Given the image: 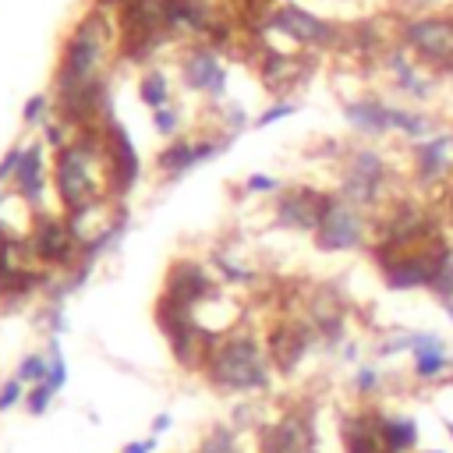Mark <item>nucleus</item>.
Wrapping results in <instances>:
<instances>
[{
    "label": "nucleus",
    "mask_w": 453,
    "mask_h": 453,
    "mask_svg": "<svg viewBox=\"0 0 453 453\" xmlns=\"http://www.w3.org/2000/svg\"><path fill=\"white\" fill-rule=\"evenodd\" d=\"M329 202V191L311 184H283L273 195V223L294 234H315L322 209Z\"/></svg>",
    "instance_id": "13"
},
{
    "label": "nucleus",
    "mask_w": 453,
    "mask_h": 453,
    "mask_svg": "<svg viewBox=\"0 0 453 453\" xmlns=\"http://www.w3.org/2000/svg\"><path fill=\"white\" fill-rule=\"evenodd\" d=\"M152 131L159 134V138H177L180 134V106L177 103H166V106H159V110H152Z\"/></svg>",
    "instance_id": "27"
},
{
    "label": "nucleus",
    "mask_w": 453,
    "mask_h": 453,
    "mask_svg": "<svg viewBox=\"0 0 453 453\" xmlns=\"http://www.w3.org/2000/svg\"><path fill=\"white\" fill-rule=\"evenodd\" d=\"M446 241V237H442ZM442 241L432 244H414V248H389V244H372L368 255L375 262V273L382 280V287L396 290V294H411V290H428L432 283V269H435V251Z\"/></svg>",
    "instance_id": "7"
},
{
    "label": "nucleus",
    "mask_w": 453,
    "mask_h": 453,
    "mask_svg": "<svg viewBox=\"0 0 453 453\" xmlns=\"http://www.w3.org/2000/svg\"><path fill=\"white\" fill-rule=\"evenodd\" d=\"M103 149H106V180H110V198L113 202H124L138 177H142V156L131 142V134L124 131L120 120H106L103 124Z\"/></svg>",
    "instance_id": "12"
},
{
    "label": "nucleus",
    "mask_w": 453,
    "mask_h": 453,
    "mask_svg": "<svg viewBox=\"0 0 453 453\" xmlns=\"http://www.w3.org/2000/svg\"><path fill=\"white\" fill-rule=\"evenodd\" d=\"M439 308H442V315H446V319H449V326H453V301H446V304H439Z\"/></svg>",
    "instance_id": "36"
},
{
    "label": "nucleus",
    "mask_w": 453,
    "mask_h": 453,
    "mask_svg": "<svg viewBox=\"0 0 453 453\" xmlns=\"http://www.w3.org/2000/svg\"><path fill=\"white\" fill-rule=\"evenodd\" d=\"M340 177H336V195L354 202L365 212H382L396 198V163L372 142L350 145L340 152Z\"/></svg>",
    "instance_id": "3"
},
{
    "label": "nucleus",
    "mask_w": 453,
    "mask_h": 453,
    "mask_svg": "<svg viewBox=\"0 0 453 453\" xmlns=\"http://www.w3.org/2000/svg\"><path fill=\"white\" fill-rule=\"evenodd\" d=\"M202 372L223 393H262L273 386L276 368L265 350V340L237 326L209 343L202 357Z\"/></svg>",
    "instance_id": "2"
},
{
    "label": "nucleus",
    "mask_w": 453,
    "mask_h": 453,
    "mask_svg": "<svg viewBox=\"0 0 453 453\" xmlns=\"http://www.w3.org/2000/svg\"><path fill=\"white\" fill-rule=\"evenodd\" d=\"M170 425H173V418H170L166 411H163V414H156V418H152V435H159V432H166Z\"/></svg>",
    "instance_id": "35"
},
{
    "label": "nucleus",
    "mask_w": 453,
    "mask_h": 453,
    "mask_svg": "<svg viewBox=\"0 0 453 453\" xmlns=\"http://www.w3.org/2000/svg\"><path fill=\"white\" fill-rule=\"evenodd\" d=\"M297 110H301V103H297V99H290V96H287V99H276V103H269V106L251 120V127H255V131H262V127H269V124H276V120L294 117Z\"/></svg>",
    "instance_id": "28"
},
{
    "label": "nucleus",
    "mask_w": 453,
    "mask_h": 453,
    "mask_svg": "<svg viewBox=\"0 0 453 453\" xmlns=\"http://www.w3.org/2000/svg\"><path fill=\"white\" fill-rule=\"evenodd\" d=\"M407 173L418 191L449 188L453 180V131L435 127L428 138L407 145Z\"/></svg>",
    "instance_id": "9"
},
{
    "label": "nucleus",
    "mask_w": 453,
    "mask_h": 453,
    "mask_svg": "<svg viewBox=\"0 0 453 453\" xmlns=\"http://www.w3.org/2000/svg\"><path fill=\"white\" fill-rule=\"evenodd\" d=\"M212 273L223 280V283H230V287H251L255 283V269L251 265H244V262H237L230 251H223V248H216L212 251Z\"/></svg>",
    "instance_id": "24"
},
{
    "label": "nucleus",
    "mask_w": 453,
    "mask_h": 453,
    "mask_svg": "<svg viewBox=\"0 0 453 453\" xmlns=\"http://www.w3.org/2000/svg\"><path fill=\"white\" fill-rule=\"evenodd\" d=\"M449 382H453V375H449Z\"/></svg>",
    "instance_id": "41"
},
{
    "label": "nucleus",
    "mask_w": 453,
    "mask_h": 453,
    "mask_svg": "<svg viewBox=\"0 0 453 453\" xmlns=\"http://www.w3.org/2000/svg\"><path fill=\"white\" fill-rule=\"evenodd\" d=\"M7 198H11V191H7L4 184H0V209H4V202H7Z\"/></svg>",
    "instance_id": "39"
},
{
    "label": "nucleus",
    "mask_w": 453,
    "mask_h": 453,
    "mask_svg": "<svg viewBox=\"0 0 453 453\" xmlns=\"http://www.w3.org/2000/svg\"><path fill=\"white\" fill-rule=\"evenodd\" d=\"M230 142H234V138H230V134H219V131L177 134V138H170V142L156 152V170H159V177L177 180V177H184L188 170L205 166L209 159H216L219 152H226Z\"/></svg>",
    "instance_id": "11"
},
{
    "label": "nucleus",
    "mask_w": 453,
    "mask_h": 453,
    "mask_svg": "<svg viewBox=\"0 0 453 453\" xmlns=\"http://www.w3.org/2000/svg\"><path fill=\"white\" fill-rule=\"evenodd\" d=\"M393 39L435 78L453 74V11H414L393 28Z\"/></svg>",
    "instance_id": "5"
},
{
    "label": "nucleus",
    "mask_w": 453,
    "mask_h": 453,
    "mask_svg": "<svg viewBox=\"0 0 453 453\" xmlns=\"http://www.w3.org/2000/svg\"><path fill=\"white\" fill-rule=\"evenodd\" d=\"M53 96L50 92H35L32 99H25V110H21V124L25 127H46L53 120Z\"/></svg>",
    "instance_id": "25"
},
{
    "label": "nucleus",
    "mask_w": 453,
    "mask_h": 453,
    "mask_svg": "<svg viewBox=\"0 0 453 453\" xmlns=\"http://www.w3.org/2000/svg\"><path fill=\"white\" fill-rule=\"evenodd\" d=\"M428 294H432L439 304L453 301V241H449V237H446V241L439 244V251H435V269H432Z\"/></svg>",
    "instance_id": "22"
},
{
    "label": "nucleus",
    "mask_w": 453,
    "mask_h": 453,
    "mask_svg": "<svg viewBox=\"0 0 453 453\" xmlns=\"http://www.w3.org/2000/svg\"><path fill=\"white\" fill-rule=\"evenodd\" d=\"M379 435L386 453H414L421 442L418 418L403 411H386V407H379Z\"/></svg>",
    "instance_id": "19"
},
{
    "label": "nucleus",
    "mask_w": 453,
    "mask_h": 453,
    "mask_svg": "<svg viewBox=\"0 0 453 453\" xmlns=\"http://www.w3.org/2000/svg\"><path fill=\"white\" fill-rule=\"evenodd\" d=\"M21 156H25V142H14L4 156H0V184H11L18 166H21Z\"/></svg>",
    "instance_id": "30"
},
{
    "label": "nucleus",
    "mask_w": 453,
    "mask_h": 453,
    "mask_svg": "<svg viewBox=\"0 0 453 453\" xmlns=\"http://www.w3.org/2000/svg\"><path fill=\"white\" fill-rule=\"evenodd\" d=\"M340 442L343 453H386L382 435H379V407H357L347 411L340 421Z\"/></svg>",
    "instance_id": "18"
},
{
    "label": "nucleus",
    "mask_w": 453,
    "mask_h": 453,
    "mask_svg": "<svg viewBox=\"0 0 453 453\" xmlns=\"http://www.w3.org/2000/svg\"><path fill=\"white\" fill-rule=\"evenodd\" d=\"M421 453H446V449H421Z\"/></svg>",
    "instance_id": "40"
},
{
    "label": "nucleus",
    "mask_w": 453,
    "mask_h": 453,
    "mask_svg": "<svg viewBox=\"0 0 453 453\" xmlns=\"http://www.w3.org/2000/svg\"><path fill=\"white\" fill-rule=\"evenodd\" d=\"M202 453H237V449H234V435H230L226 428H216L212 439L202 446Z\"/></svg>",
    "instance_id": "33"
},
{
    "label": "nucleus",
    "mask_w": 453,
    "mask_h": 453,
    "mask_svg": "<svg viewBox=\"0 0 453 453\" xmlns=\"http://www.w3.org/2000/svg\"><path fill=\"white\" fill-rule=\"evenodd\" d=\"M138 99H142V106H149V113L173 103V78L159 67H145L138 74Z\"/></svg>",
    "instance_id": "21"
},
{
    "label": "nucleus",
    "mask_w": 453,
    "mask_h": 453,
    "mask_svg": "<svg viewBox=\"0 0 453 453\" xmlns=\"http://www.w3.org/2000/svg\"><path fill=\"white\" fill-rule=\"evenodd\" d=\"M25 396V382L14 375V379H7L4 386H0V411H11L18 400Z\"/></svg>",
    "instance_id": "32"
},
{
    "label": "nucleus",
    "mask_w": 453,
    "mask_h": 453,
    "mask_svg": "<svg viewBox=\"0 0 453 453\" xmlns=\"http://www.w3.org/2000/svg\"><path fill=\"white\" fill-rule=\"evenodd\" d=\"M382 386H386V372H382L379 361H361V365H354L350 393H354L357 400H375V396L382 393Z\"/></svg>",
    "instance_id": "23"
},
{
    "label": "nucleus",
    "mask_w": 453,
    "mask_h": 453,
    "mask_svg": "<svg viewBox=\"0 0 453 453\" xmlns=\"http://www.w3.org/2000/svg\"><path fill=\"white\" fill-rule=\"evenodd\" d=\"M280 188H283V180H280V177H273V173H248V177H244V184H241V191H244V195H269V198H273Z\"/></svg>",
    "instance_id": "29"
},
{
    "label": "nucleus",
    "mask_w": 453,
    "mask_h": 453,
    "mask_svg": "<svg viewBox=\"0 0 453 453\" xmlns=\"http://www.w3.org/2000/svg\"><path fill=\"white\" fill-rule=\"evenodd\" d=\"M372 237H375V216L340 198L336 191H329V202L311 234V244L322 255H347V251H368Z\"/></svg>",
    "instance_id": "6"
},
{
    "label": "nucleus",
    "mask_w": 453,
    "mask_h": 453,
    "mask_svg": "<svg viewBox=\"0 0 453 453\" xmlns=\"http://www.w3.org/2000/svg\"><path fill=\"white\" fill-rule=\"evenodd\" d=\"M311 347H319V333L304 315H283L265 333V350L273 357V368L283 375H290L311 354Z\"/></svg>",
    "instance_id": "14"
},
{
    "label": "nucleus",
    "mask_w": 453,
    "mask_h": 453,
    "mask_svg": "<svg viewBox=\"0 0 453 453\" xmlns=\"http://www.w3.org/2000/svg\"><path fill=\"white\" fill-rule=\"evenodd\" d=\"M57 393L46 386V382H39V386H28V393H25V407H28V414H42L46 407H50V400H53Z\"/></svg>",
    "instance_id": "31"
},
{
    "label": "nucleus",
    "mask_w": 453,
    "mask_h": 453,
    "mask_svg": "<svg viewBox=\"0 0 453 453\" xmlns=\"http://www.w3.org/2000/svg\"><path fill=\"white\" fill-rule=\"evenodd\" d=\"M442 428H446V435L453 439V418H442Z\"/></svg>",
    "instance_id": "38"
},
{
    "label": "nucleus",
    "mask_w": 453,
    "mask_h": 453,
    "mask_svg": "<svg viewBox=\"0 0 453 453\" xmlns=\"http://www.w3.org/2000/svg\"><path fill=\"white\" fill-rule=\"evenodd\" d=\"M156 439H159V435L134 439V442H127V446H124V453H152V449H156Z\"/></svg>",
    "instance_id": "34"
},
{
    "label": "nucleus",
    "mask_w": 453,
    "mask_h": 453,
    "mask_svg": "<svg viewBox=\"0 0 453 453\" xmlns=\"http://www.w3.org/2000/svg\"><path fill=\"white\" fill-rule=\"evenodd\" d=\"M212 294H216V273L205 262L184 255V258H173L166 265V280H163V294L159 297H166L173 304H184V308H198Z\"/></svg>",
    "instance_id": "15"
},
{
    "label": "nucleus",
    "mask_w": 453,
    "mask_h": 453,
    "mask_svg": "<svg viewBox=\"0 0 453 453\" xmlns=\"http://www.w3.org/2000/svg\"><path fill=\"white\" fill-rule=\"evenodd\" d=\"M340 113H343L347 127H350L357 138H365V142L393 138V99H382V96H375V92L350 96Z\"/></svg>",
    "instance_id": "17"
},
{
    "label": "nucleus",
    "mask_w": 453,
    "mask_h": 453,
    "mask_svg": "<svg viewBox=\"0 0 453 453\" xmlns=\"http://www.w3.org/2000/svg\"><path fill=\"white\" fill-rule=\"evenodd\" d=\"M411 375L418 382H449V375H453V354L446 350V343L414 350L411 354Z\"/></svg>",
    "instance_id": "20"
},
{
    "label": "nucleus",
    "mask_w": 453,
    "mask_h": 453,
    "mask_svg": "<svg viewBox=\"0 0 453 453\" xmlns=\"http://www.w3.org/2000/svg\"><path fill=\"white\" fill-rule=\"evenodd\" d=\"M258 32L265 35H276L283 39L290 50L297 53H333V50H343L347 46V28L301 7V4H276L262 21H258Z\"/></svg>",
    "instance_id": "4"
},
{
    "label": "nucleus",
    "mask_w": 453,
    "mask_h": 453,
    "mask_svg": "<svg viewBox=\"0 0 453 453\" xmlns=\"http://www.w3.org/2000/svg\"><path fill=\"white\" fill-rule=\"evenodd\" d=\"M25 386H39V382H46V375H50V357L46 354H39V350H32V354H25L21 361H18V372H14Z\"/></svg>",
    "instance_id": "26"
},
{
    "label": "nucleus",
    "mask_w": 453,
    "mask_h": 453,
    "mask_svg": "<svg viewBox=\"0 0 453 453\" xmlns=\"http://www.w3.org/2000/svg\"><path fill=\"white\" fill-rule=\"evenodd\" d=\"M50 177H53V198L60 212H78L96 202H106L110 180H106L103 124L78 127V134L64 149H57Z\"/></svg>",
    "instance_id": "1"
},
{
    "label": "nucleus",
    "mask_w": 453,
    "mask_h": 453,
    "mask_svg": "<svg viewBox=\"0 0 453 453\" xmlns=\"http://www.w3.org/2000/svg\"><path fill=\"white\" fill-rule=\"evenodd\" d=\"M50 170H53V163L46 159V145L35 138V142H28L25 145V156H21V166H18V173H14V180H11V191L18 195V198H25L35 212H46V205H50V198H53V177H50Z\"/></svg>",
    "instance_id": "16"
},
{
    "label": "nucleus",
    "mask_w": 453,
    "mask_h": 453,
    "mask_svg": "<svg viewBox=\"0 0 453 453\" xmlns=\"http://www.w3.org/2000/svg\"><path fill=\"white\" fill-rule=\"evenodd\" d=\"M379 67H382V74L389 78V88L400 96V103H407V106H425V103H432L435 96H439V78L428 71V67H421L396 39L389 42V50L379 57Z\"/></svg>",
    "instance_id": "10"
},
{
    "label": "nucleus",
    "mask_w": 453,
    "mask_h": 453,
    "mask_svg": "<svg viewBox=\"0 0 453 453\" xmlns=\"http://www.w3.org/2000/svg\"><path fill=\"white\" fill-rule=\"evenodd\" d=\"M446 209H449V216H453V180H449V188H446Z\"/></svg>",
    "instance_id": "37"
},
{
    "label": "nucleus",
    "mask_w": 453,
    "mask_h": 453,
    "mask_svg": "<svg viewBox=\"0 0 453 453\" xmlns=\"http://www.w3.org/2000/svg\"><path fill=\"white\" fill-rule=\"evenodd\" d=\"M177 81L188 92H198L202 99H209V106L223 103L226 88H230V67L223 60V50L209 46V42H191L177 53Z\"/></svg>",
    "instance_id": "8"
}]
</instances>
